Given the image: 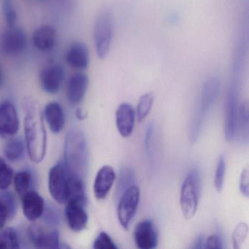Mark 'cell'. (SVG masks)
<instances>
[{"instance_id": "6da1fadb", "label": "cell", "mask_w": 249, "mask_h": 249, "mask_svg": "<svg viewBox=\"0 0 249 249\" xmlns=\"http://www.w3.org/2000/svg\"><path fill=\"white\" fill-rule=\"evenodd\" d=\"M24 135L27 152L34 162L44 160L47 149V135L43 113L35 105L27 107L24 117Z\"/></svg>"}, {"instance_id": "7a4b0ae2", "label": "cell", "mask_w": 249, "mask_h": 249, "mask_svg": "<svg viewBox=\"0 0 249 249\" xmlns=\"http://www.w3.org/2000/svg\"><path fill=\"white\" fill-rule=\"evenodd\" d=\"M65 144V167L70 174L83 178L88 164V149L84 133L77 129L71 131Z\"/></svg>"}, {"instance_id": "3957f363", "label": "cell", "mask_w": 249, "mask_h": 249, "mask_svg": "<svg viewBox=\"0 0 249 249\" xmlns=\"http://www.w3.org/2000/svg\"><path fill=\"white\" fill-rule=\"evenodd\" d=\"M220 89L219 80L211 77L204 82L199 97V104L195 110L190 127V141L195 143L200 136L204 121L215 103Z\"/></svg>"}, {"instance_id": "277c9868", "label": "cell", "mask_w": 249, "mask_h": 249, "mask_svg": "<svg viewBox=\"0 0 249 249\" xmlns=\"http://www.w3.org/2000/svg\"><path fill=\"white\" fill-rule=\"evenodd\" d=\"M200 193V174L197 169L192 168L183 180L180 190V208L186 219H192L196 214Z\"/></svg>"}, {"instance_id": "5b68a950", "label": "cell", "mask_w": 249, "mask_h": 249, "mask_svg": "<svg viewBox=\"0 0 249 249\" xmlns=\"http://www.w3.org/2000/svg\"><path fill=\"white\" fill-rule=\"evenodd\" d=\"M114 33V18L111 11L104 10L96 18L93 31L94 47L100 59L107 56L111 47Z\"/></svg>"}, {"instance_id": "8992f818", "label": "cell", "mask_w": 249, "mask_h": 249, "mask_svg": "<svg viewBox=\"0 0 249 249\" xmlns=\"http://www.w3.org/2000/svg\"><path fill=\"white\" fill-rule=\"evenodd\" d=\"M141 192L136 186L128 188L119 199L118 205V218L124 230L129 228L139 205Z\"/></svg>"}, {"instance_id": "52a82bcc", "label": "cell", "mask_w": 249, "mask_h": 249, "mask_svg": "<svg viewBox=\"0 0 249 249\" xmlns=\"http://www.w3.org/2000/svg\"><path fill=\"white\" fill-rule=\"evenodd\" d=\"M69 172L62 163L52 167L49 175V189L52 197L60 204L67 202Z\"/></svg>"}, {"instance_id": "ba28073f", "label": "cell", "mask_w": 249, "mask_h": 249, "mask_svg": "<svg viewBox=\"0 0 249 249\" xmlns=\"http://www.w3.org/2000/svg\"><path fill=\"white\" fill-rule=\"evenodd\" d=\"M27 46V36L24 29L17 26L8 27L1 38V49L7 56L21 54Z\"/></svg>"}, {"instance_id": "9c48e42d", "label": "cell", "mask_w": 249, "mask_h": 249, "mask_svg": "<svg viewBox=\"0 0 249 249\" xmlns=\"http://www.w3.org/2000/svg\"><path fill=\"white\" fill-rule=\"evenodd\" d=\"M238 111L237 87L232 86L229 91L225 105L224 133L227 142H231L235 138Z\"/></svg>"}, {"instance_id": "30bf717a", "label": "cell", "mask_w": 249, "mask_h": 249, "mask_svg": "<svg viewBox=\"0 0 249 249\" xmlns=\"http://www.w3.org/2000/svg\"><path fill=\"white\" fill-rule=\"evenodd\" d=\"M65 76V70L62 65L56 63L47 65L40 73V87L48 94H56L62 87Z\"/></svg>"}, {"instance_id": "8fae6325", "label": "cell", "mask_w": 249, "mask_h": 249, "mask_svg": "<svg viewBox=\"0 0 249 249\" xmlns=\"http://www.w3.org/2000/svg\"><path fill=\"white\" fill-rule=\"evenodd\" d=\"M19 119L17 108L9 100L0 103V137L14 136L19 129Z\"/></svg>"}, {"instance_id": "7c38bea8", "label": "cell", "mask_w": 249, "mask_h": 249, "mask_svg": "<svg viewBox=\"0 0 249 249\" xmlns=\"http://www.w3.org/2000/svg\"><path fill=\"white\" fill-rule=\"evenodd\" d=\"M134 238L139 249H155L158 244V232L155 224L149 219L138 223L135 229Z\"/></svg>"}, {"instance_id": "4fadbf2b", "label": "cell", "mask_w": 249, "mask_h": 249, "mask_svg": "<svg viewBox=\"0 0 249 249\" xmlns=\"http://www.w3.org/2000/svg\"><path fill=\"white\" fill-rule=\"evenodd\" d=\"M89 86V77L82 71L71 75L67 86V97L72 106L79 104L84 100Z\"/></svg>"}, {"instance_id": "5bb4252c", "label": "cell", "mask_w": 249, "mask_h": 249, "mask_svg": "<svg viewBox=\"0 0 249 249\" xmlns=\"http://www.w3.org/2000/svg\"><path fill=\"white\" fill-rule=\"evenodd\" d=\"M21 205L24 216L30 221L41 218L46 205L43 198L34 190H30L21 196Z\"/></svg>"}, {"instance_id": "9a60e30c", "label": "cell", "mask_w": 249, "mask_h": 249, "mask_svg": "<svg viewBox=\"0 0 249 249\" xmlns=\"http://www.w3.org/2000/svg\"><path fill=\"white\" fill-rule=\"evenodd\" d=\"M85 206L78 202H67L65 217L70 229L72 231L79 232L87 227L89 218Z\"/></svg>"}, {"instance_id": "2e32d148", "label": "cell", "mask_w": 249, "mask_h": 249, "mask_svg": "<svg viewBox=\"0 0 249 249\" xmlns=\"http://www.w3.org/2000/svg\"><path fill=\"white\" fill-rule=\"evenodd\" d=\"M67 63L73 69L83 71L89 65V52L85 43L75 42L70 46L65 55Z\"/></svg>"}, {"instance_id": "e0dca14e", "label": "cell", "mask_w": 249, "mask_h": 249, "mask_svg": "<svg viewBox=\"0 0 249 249\" xmlns=\"http://www.w3.org/2000/svg\"><path fill=\"white\" fill-rule=\"evenodd\" d=\"M29 238L36 247L40 249H59V234L57 231H45L37 226H32L28 230Z\"/></svg>"}, {"instance_id": "ac0fdd59", "label": "cell", "mask_w": 249, "mask_h": 249, "mask_svg": "<svg viewBox=\"0 0 249 249\" xmlns=\"http://www.w3.org/2000/svg\"><path fill=\"white\" fill-rule=\"evenodd\" d=\"M33 45L37 50L49 52L56 46L57 33L51 25H42L35 30L32 37Z\"/></svg>"}, {"instance_id": "d6986e66", "label": "cell", "mask_w": 249, "mask_h": 249, "mask_svg": "<svg viewBox=\"0 0 249 249\" xmlns=\"http://www.w3.org/2000/svg\"><path fill=\"white\" fill-rule=\"evenodd\" d=\"M116 179L113 167L105 165L97 172L94 183V194L97 199H103L107 196Z\"/></svg>"}, {"instance_id": "ffe728a7", "label": "cell", "mask_w": 249, "mask_h": 249, "mask_svg": "<svg viewBox=\"0 0 249 249\" xmlns=\"http://www.w3.org/2000/svg\"><path fill=\"white\" fill-rule=\"evenodd\" d=\"M116 122L120 135L124 138H129L133 132L135 122V110L131 105L124 103L118 107Z\"/></svg>"}, {"instance_id": "44dd1931", "label": "cell", "mask_w": 249, "mask_h": 249, "mask_svg": "<svg viewBox=\"0 0 249 249\" xmlns=\"http://www.w3.org/2000/svg\"><path fill=\"white\" fill-rule=\"evenodd\" d=\"M45 119L49 128L53 133L58 134L62 132L65 126V114L60 104L52 102L46 105L44 108Z\"/></svg>"}, {"instance_id": "7402d4cb", "label": "cell", "mask_w": 249, "mask_h": 249, "mask_svg": "<svg viewBox=\"0 0 249 249\" xmlns=\"http://www.w3.org/2000/svg\"><path fill=\"white\" fill-rule=\"evenodd\" d=\"M78 202L84 205L87 202L83 178L71 174L68 178L66 202Z\"/></svg>"}, {"instance_id": "603a6c76", "label": "cell", "mask_w": 249, "mask_h": 249, "mask_svg": "<svg viewBox=\"0 0 249 249\" xmlns=\"http://www.w3.org/2000/svg\"><path fill=\"white\" fill-rule=\"evenodd\" d=\"M26 144L21 138H14L7 142L4 148V154L7 160L11 161H20L24 157Z\"/></svg>"}, {"instance_id": "cb8c5ba5", "label": "cell", "mask_w": 249, "mask_h": 249, "mask_svg": "<svg viewBox=\"0 0 249 249\" xmlns=\"http://www.w3.org/2000/svg\"><path fill=\"white\" fill-rule=\"evenodd\" d=\"M136 177L133 170L129 167H122L119 173V180H118L117 186H116V197L119 199L122 194L130 186L135 185Z\"/></svg>"}, {"instance_id": "d4e9b609", "label": "cell", "mask_w": 249, "mask_h": 249, "mask_svg": "<svg viewBox=\"0 0 249 249\" xmlns=\"http://www.w3.org/2000/svg\"><path fill=\"white\" fill-rule=\"evenodd\" d=\"M249 106L246 103H243V105L239 107L236 135L238 132L240 138L245 141H248V140H249Z\"/></svg>"}, {"instance_id": "484cf974", "label": "cell", "mask_w": 249, "mask_h": 249, "mask_svg": "<svg viewBox=\"0 0 249 249\" xmlns=\"http://www.w3.org/2000/svg\"><path fill=\"white\" fill-rule=\"evenodd\" d=\"M32 180L33 178H32L31 173L27 170H21L14 176L13 180H14L16 192L21 197L27 192L31 190L30 188H31Z\"/></svg>"}, {"instance_id": "4316f807", "label": "cell", "mask_w": 249, "mask_h": 249, "mask_svg": "<svg viewBox=\"0 0 249 249\" xmlns=\"http://www.w3.org/2000/svg\"><path fill=\"white\" fill-rule=\"evenodd\" d=\"M154 94L148 92L141 96L137 107V118L138 122H142L146 119L151 112L154 103Z\"/></svg>"}, {"instance_id": "83f0119b", "label": "cell", "mask_w": 249, "mask_h": 249, "mask_svg": "<svg viewBox=\"0 0 249 249\" xmlns=\"http://www.w3.org/2000/svg\"><path fill=\"white\" fill-rule=\"evenodd\" d=\"M0 243L4 249H18L19 238L17 231L13 228H7L0 231Z\"/></svg>"}, {"instance_id": "f1b7e54d", "label": "cell", "mask_w": 249, "mask_h": 249, "mask_svg": "<svg viewBox=\"0 0 249 249\" xmlns=\"http://www.w3.org/2000/svg\"><path fill=\"white\" fill-rule=\"evenodd\" d=\"M14 170L5 160L0 157V190L8 189L14 180Z\"/></svg>"}, {"instance_id": "f546056e", "label": "cell", "mask_w": 249, "mask_h": 249, "mask_svg": "<svg viewBox=\"0 0 249 249\" xmlns=\"http://www.w3.org/2000/svg\"><path fill=\"white\" fill-rule=\"evenodd\" d=\"M2 15L8 27H14L17 24L18 14L13 0H2Z\"/></svg>"}, {"instance_id": "4dcf8cb0", "label": "cell", "mask_w": 249, "mask_h": 249, "mask_svg": "<svg viewBox=\"0 0 249 249\" xmlns=\"http://www.w3.org/2000/svg\"><path fill=\"white\" fill-rule=\"evenodd\" d=\"M248 233L249 227L246 223L240 222L236 226L231 236L233 248L234 249H240L241 248L242 245L247 238Z\"/></svg>"}, {"instance_id": "1f68e13d", "label": "cell", "mask_w": 249, "mask_h": 249, "mask_svg": "<svg viewBox=\"0 0 249 249\" xmlns=\"http://www.w3.org/2000/svg\"><path fill=\"white\" fill-rule=\"evenodd\" d=\"M0 201L3 203L8 212L9 219L14 218L17 212V202L14 195L9 191L0 190Z\"/></svg>"}, {"instance_id": "d6a6232c", "label": "cell", "mask_w": 249, "mask_h": 249, "mask_svg": "<svg viewBox=\"0 0 249 249\" xmlns=\"http://www.w3.org/2000/svg\"><path fill=\"white\" fill-rule=\"evenodd\" d=\"M226 161L224 155H220L217 162L214 176V186L217 192H220L224 186V177H225Z\"/></svg>"}, {"instance_id": "836d02e7", "label": "cell", "mask_w": 249, "mask_h": 249, "mask_svg": "<svg viewBox=\"0 0 249 249\" xmlns=\"http://www.w3.org/2000/svg\"><path fill=\"white\" fill-rule=\"evenodd\" d=\"M95 249H118L117 246L106 231H101L94 242Z\"/></svg>"}, {"instance_id": "e575fe53", "label": "cell", "mask_w": 249, "mask_h": 249, "mask_svg": "<svg viewBox=\"0 0 249 249\" xmlns=\"http://www.w3.org/2000/svg\"><path fill=\"white\" fill-rule=\"evenodd\" d=\"M41 218L43 221L50 226H56L59 222V213L53 205H45L44 211Z\"/></svg>"}, {"instance_id": "d590c367", "label": "cell", "mask_w": 249, "mask_h": 249, "mask_svg": "<svg viewBox=\"0 0 249 249\" xmlns=\"http://www.w3.org/2000/svg\"><path fill=\"white\" fill-rule=\"evenodd\" d=\"M154 126L153 124H149L145 132V138H144V147L145 153L149 161H153L152 141L154 135Z\"/></svg>"}, {"instance_id": "8d00e7d4", "label": "cell", "mask_w": 249, "mask_h": 249, "mask_svg": "<svg viewBox=\"0 0 249 249\" xmlns=\"http://www.w3.org/2000/svg\"><path fill=\"white\" fill-rule=\"evenodd\" d=\"M223 248V241L221 236L218 234H213L205 238L204 249H217Z\"/></svg>"}, {"instance_id": "74e56055", "label": "cell", "mask_w": 249, "mask_h": 249, "mask_svg": "<svg viewBox=\"0 0 249 249\" xmlns=\"http://www.w3.org/2000/svg\"><path fill=\"white\" fill-rule=\"evenodd\" d=\"M249 170L244 168L242 170L240 178V190L242 195L246 197H249Z\"/></svg>"}, {"instance_id": "f35d334b", "label": "cell", "mask_w": 249, "mask_h": 249, "mask_svg": "<svg viewBox=\"0 0 249 249\" xmlns=\"http://www.w3.org/2000/svg\"><path fill=\"white\" fill-rule=\"evenodd\" d=\"M8 219H9V216H8L7 208L0 201V230H2L4 228Z\"/></svg>"}, {"instance_id": "ab89813d", "label": "cell", "mask_w": 249, "mask_h": 249, "mask_svg": "<svg viewBox=\"0 0 249 249\" xmlns=\"http://www.w3.org/2000/svg\"><path fill=\"white\" fill-rule=\"evenodd\" d=\"M205 238L203 235H199L196 237L195 241L194 242L192 248L195 249H201L205 248Z\"/></svg>"}, {"instance_id": "60d3db41", "label": "cell", "mask_w": 249, "mask_h": 249, "mask_svg": "<svg viewBox=\"0 0 249 249\" xmlns=\"http://www.w3.org/2000/svg\"><path fill=\"white\" fill-rule=\"evenodd\" d=\"M4 82V73L2 70L0 68V87H2Z\"/></svg>"}, {"instance_id": "b9f144b4", "label": "cell", "mask_w": 249, "mask_h": 249, "mask_svg": "<svg viewBox=\"0 0 249 249\" xmlns=\"http://www.w3.org/2000/svg\"><path fill=\"white\" fill-rule=\"evenodd\" d=\"M0 249H4L3 246H2V245L0 243Z\"/></svg>"}, {"instance_id": "7bdbcfd3", "label": "cell", "mask_w": 249, "mask_h": 249, "mask_svg": "<svg viewBox=\"0 0 249 249\" xmlns=\"http://www.w3.org/2000/svg\"><path fill=\"white\" fill-rule=\"evenodd\" d=\"M39 1H42V0H39Z\"/></svg>"}]
</instances>
